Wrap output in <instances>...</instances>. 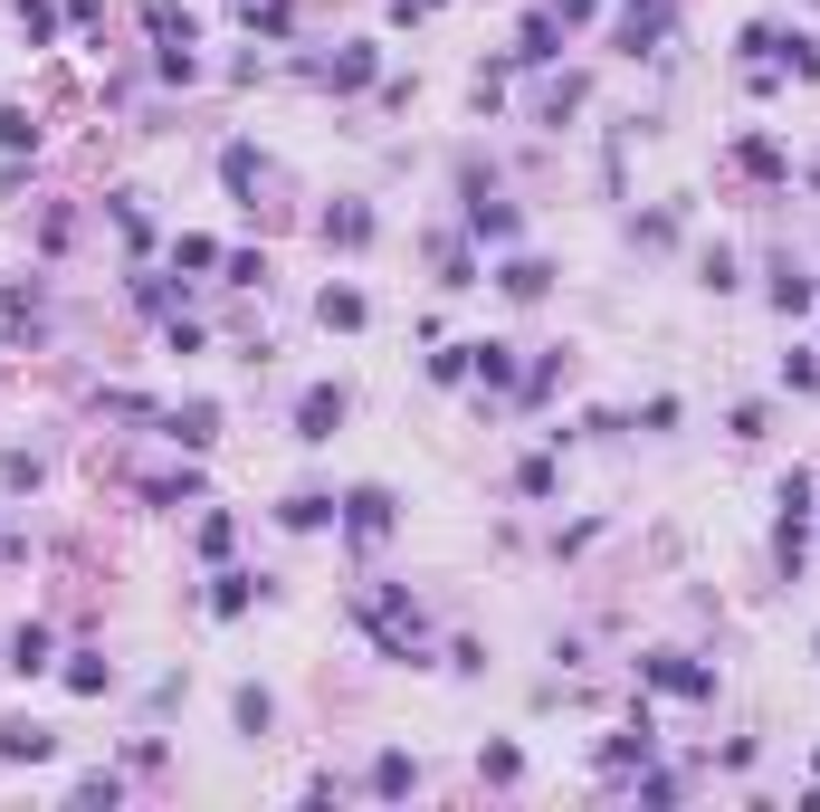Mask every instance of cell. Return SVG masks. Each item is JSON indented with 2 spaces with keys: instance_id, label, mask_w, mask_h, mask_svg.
<instances>
[{
  "instance_id": "obj_1",
  "label": "cell",
  "mask_w": 820,
  "mask_h": 812,
  "mask_svg": "<svg viewBox=\"0 0 820 812\" xmlns=\"http://www.w3.org/2000/svg\"><path fill=\"white\" fill-rule=\"evenodd\" d=\"M334 421H344V392H305L296 402V440H334Z\"/></svg>"
},
{
  "instance_id": "obj_2",
  "label": "cell",
  "mask_w": 820,
  "mask_h": 812,
  "mask_svg": "<svg viewBox=\"0 0 820 812\" xmlns=\"http://www.w3.org/2000/svg\"><path fill=\"white\" fill-rule=\"evenodd\" d=\"M0 755H10V764H20V755L39 764V755H48V726H29V716H10V726H0Z\"/></svg>"
},
{
  "instance_id": "obj_3",
  "label": "cell",
  "mask_w": 820,
  "mask_h": 812,
  "mask_svg": "<svg viewBox=\"0 0 820 812\" xmlns=\"http://www.w3.org/2000/svg\"><path fill=\"white\" fill-rule=\"evenodd\" d=\"M353 535H382V525H392V498H382V488H353Z\"/></svg>"
},
{
  "instance_id": "obj_4",
  "label": "cell",
  "mask_w": 820,
  "mask_h": 812,
  "mask_svg": "<svg viewBox=\"0 0 820 812\" xmlns=\"http://www.w3.org/2000/svg\"><path fill=\"white\" fill-rule=\"evenodd\" d=\"M649 679H658V689H678V698L716 689V679H706V669H687V660H649Z\"/></svg>"
},
{
  "instance_id": "obj_5",
  "label": "cell",
  "mask_w": 820,
  "mask_h": 812,
  "mask_svg": "<svg viewBox=\"0 0 820 812\" xmlns=\"http://www.w3.org/2000/svg\"><path fill=\"white\" fill-rule=\"evenodd\" d=\"M325 325H363V297H353V287H325Z\"/></svg>"
},
{
  "instance_id": "obj_6",
  "label": "cell",
  "mask_w": 820,
  "mask_h": 812,
  "mask_svg": "<svg viewBox=\"0 0 820 812\" xmlns=\"http://www.w3.org/2000/svg\"><path fill=\"white\" fill-rule=\"evenodd\" d=\"M325 239H344V249H353V239H373V211H334Z\"/></svg>"
},
{
  "instance_id": "obj_7",
  "label": "cell",
  "mask_w": 820,
  "mask_h": 812,
  "mask_svg": "<svg viewBox=\"0 0 820 812\" xmlns=\"http://www.w3.org/2000/svg\"><path fill=\"white\" fill-rule=\"evenodd\" d=\"M10 669H48V631H20V641H10Z\"/></svg>"
}]
</instances>
